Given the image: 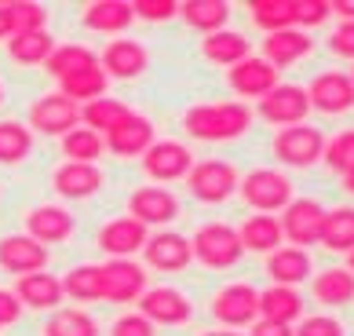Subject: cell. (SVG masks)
Returning <instances> with one entry per match:
<instances>
[{"mask_svg": "<svg viewBox=\"0 0 354 336\" xmlns=\"http://www.w3.org/2000/svg\"><path fill=\"white\" fill-rule=\"evenodd\" d=\"M183 128L201 143H230L252 128V110L245 102H198L183 113Z\"/></svg>", "mask_w": 354, "mask_h": 336, "instance_id": "cell-1", "label": "cell"}, {"mask_svg": "<svg viewBox=\"0 0 354 336\" xmlns=\"http://www.w3.org/2000/svg\"><path fill=\"white\" fill-rule=\"evenodd\" d=\"M190 249H194V260L212 267V270L238 267L245 260L241 234L230 223H205V227H198V234L190 238Z\"/></svg>", "mask_w": 354, "mask_h": 336, "instance_id": "cell-2", "label": "cell"}, {"mask_svg": "<svg viewBox=\"0 0 354 336\" xmlns=\"http://www.w3.org/2000/svg\"><path fill=\"white\" fill-rule=\"evenodd\" d=\"M238 194L245 198V205L252 212H281L288 201H292V179H288L285 172H278V168H252L245 179Z\"/></svg>", "mask_w": 354, "mask_h": 336, "instance_id": "cell-3", "label": "cell"}, {"mask_svg": "<svg viewBox=\"0 0 354 336\" xmlns=\"http://www.w3.org/2000/svg\"><path fill=\"white\" fill-rule=\"evenodd\" d=\"M187 187H190V194L198 201L219 205V201H227L230 194L241 187V176H238V168H234L230 161L208 158V161H194L190 176H187Z\"/></svg>", "mask_w": 354, "mask_h": 336, "instance_id": "cell-4", "label": "cell"}, {"mask_svg": "<svg viewBox=\"0 0 354 336\" xmlns=\"http://www.w3.org/2000/svg\"><path fill=\"white\" fill-rule=\"evenodd\" d=\"M212 315L223 329H248L259 318V289L248 281L223 286L212 300Z\"/></svg>", "mask_w": 354, "mask_h": 336, "instance_id": "cell-5", "label": "cell"}, {"mask_svg": "<svg viewBox=\"0 0 354 336\" xmlns=\"http://www.w3.org/2000/svg\"><path fill=\"white\" fill-rule=\"evenodd\" d=\"M325 153V136L310 124H292L274 136V158L288 168H310Z\"/></svg>", "mask_w": 354, "mask_h": 336, "instance_id": "cell-6", "label": "cell"}, {"mask_svg": "<svg viewBox=\"0 0 354 336\" xmlns=\"http://www.w3.org/2000/svg\"><path fill=\"white\" fill-rule=\"evenodd\" d=\"M325 212L314 198H292L281 209V230L288 245H299V249H310V245L322 241V227H325Z\"/></svg>", "mask_w": 354, "mask_h": 336, "instance_id": "cell-7", "label": "cell"}, {"mask_svg": "<svg viewBox=\"0 0 354 336\" xmlns=\"http://www.w3.org/2000/svg\"><path fill=\"white\" fill-rule=\"evenodd\" d=\"M81 124V106L73 99H66L62 92H48L33 102L30 110V128L37 136H70Z\"/></svg>", "mask_w": 354, "mask_h": 336, "instance_id": "cell-8", "label": "cell"}, {"mask_svg": "<svg viewBox=\"0 0 354 336\" xmlns=\"http://www.w3.org/2000/svg\"><path fill=\"white\" fill-rule=\"evenodd\" d=\"M194 168V153L187 143H176V139H153V147L142 153V172L157 183H176V179H187Z\"/></svg>", "mask_w": 354, "mask_h": 336, "instance_id": "cell-9", "label": "cell"}, {"mask_svg": "<svg viewBox=\"0 0 354 336\" xmlns=\"http://www.w3.org/2000/svg\"><path fill=\"white\" fill-rule=\"evenodd\" d=\"M307 113H310V95L299 84H278L274 92H267L259 99V118L267 124H278V128L307 124Z\"/></svg>", "mask_w": 354, "mask_h": 336, "instance_id": "cell-10", "label": "cell"}, {"mask_svg": "<svg viewBox=\"0 0 354 336\" xmlns=\"http://www.w3.org/2000/svg\"><path fill=\"white\" fill-rule=\"evenodd\" d=\"M142 256H147V267L161 270V274H179L194 263V249L190 238H183L179 230H157L142 245Z\"/></svg>", "mask_w": 354, "mask_h": 336, "instance_id": "cell-11", "label": "cell"}, {"mask_svg": "<svg viewBox=\"0 0 354 336\" xmlns=\"http://www.w3.org/2000/svg\"><path fill=\"white\" fill-rule=\"evenodd\" d=\"M128 216L139 219L142 227H165L179 216V201H176V194L161 183L139 187V190H132V198H128Z\"/></svg>", "mask_w": 354, "mask_h": 336, "instance_id": "cell-12", "label": "cell"}, {"mask_svg": "<svg viewBox=\"0 0 354 336\" xmlns=\"http://www.w3.org/2000/svg\"><path fill=\"white\" fill-rule=\"evenodd\" d=\"M102 289H106L110 304H139V296L147 292V267L136 260H106Z\"/></svg>", "mask_w": 354, "mask_h": 336, "instance_id": "cell-13", "label": "cell"}, {"mask_svg": "<svg viewBox=\"0 0 354 336\" xmlns=\"http://www.w3.org/2000/svg\"><path fill=\"white\" fill-rule=\"evenodd\" d=\"M139 315H147L153 326H187L194 318V304L179 289L157 286L139 296Z\"/></svg>", "mask_w": 354, "mask_h": 336, "instance_id": "cell-14", "label": "cell"}, {"mask_svg": "<svg viewBox=\"0 0 354 336\" xmlns=\"http://www.w3.org/2000/svg\"><path fill=\"white\" fill-rule=\"evenodd\" d=\"M147 227L132 216H117L110 223H102L99 230V249L106 252V260H132L136 252H142L147 245Z\"/></svg>", "mask_w": 354, "mask_h": 336, "instance_id": "cell-15", "label": "cell"}, {"mask_svg": "<svg viewBox=\"0 0 354 336\" xmlns=\"http://www.w3.org/2000/svg\"><path fill=\"white\" fill-rule=\"evenodd\" d=\"M48 245H41L37 238L30 234H8L0 238V270H8V274H33V270H44L48 267Z\"/></svg>", "mask_w": 354, "mask_h": 336, "instance_id": "cell-16", "label": "cell"}, {"mask_svg": "<svg viewBox=\"0 0 354 336\" xmlns=\"http://www.w3.org/2000/svg\"><path fill=\"white\" fill-rule=\"evenodd\" d=\"M102 139H106V150L117 153V158H142V153L153 147V121L132 110L124 121H117Z\"/></svg>", "mask_w": 354, "mask_h": 336, "instance_id": "cell-17", "label": "cell"}, {"mask_svg": "<svg viewBox=\"0 0 354 336\" xmlns=\"http://www.w3.org/2000/svg\"><path fill=\"white\" fill-rule=\"evenodd\" d=\"M99 66L102 73L117 77V81H136L139 73H147L150 66V55H147V48H142L139 41H132V37H117V41L106 44V51L99 55Z\"/></svg>", "mask_w": 354, "mask_h": 336, "instance_id": "cell-18", "label": "cell"}, {"mask_svg": "<svg viewBox=\"0 0 354 336\" xmlns=\"http://www.w3.org/2000/svg\"><path fill=\"white\" fill-rule=\"evenodd\" d=\"M307 95H310V110L344 113L354 106V81H351V73L329 70V73H318L307 84Z\"/></svg>", "mask_w": 354, "mask_h": 336, "instance_id": "cell-19", "label": "cell"}, {"mask_svg": "<svg viewBox=\"0 0 354 336\" xmlns=\"http://www.w3.org/2000/svg\"><path fill=\"white\" fill-rule=\"evenodd\" d=\"M227 81L234 88V95H241V99H263L267 92H274V88L281 84L278 70H274L267 59H259V55H248L245 62L230 66Z\"/></svg>", "mask_w": 354, "mask_h": 336, "instance_id": "cell-20", "label": "cell"}, {"mask_svg": "<svg viewBox=\"0 0 354 336\" xmlns=\"http://www.w3.org/2000/svg\"><path fill=\"white\" fill-rule=\"evenodd\" d=\"M314 274V260L307 249H299V245H281V249H274L267 256V278L274 281V286H292L299 289L304 281H310Z\"/></svg>", "mask_w": 354, "mask_h": 336, "instance_id": "cell-21", "label": "cell"}, {"mask_svg": "<svg viewBox=\"0 0 354 336\" xmlns=\"http://www.w3.org/2000/svg\"><path fill=\"white\" fill-rule=\"evenodd\" d=\"M22 307H33V311H55V307L66 300V289H62V278L48 274V270H33V274H22L15 281V289Z\"/></svg>", "mask_w": 354, "mask_h": 336, "instance_id": "cell-22", "label": "cell"}, {"mask_svg": "<svg viewBox=\"0 0 354 336\" xmlns=\"http://www.w3.org/2000/svg\"><path fill=\"white\" fill-rule=\"evenodd\" d=\"M51 187H55L59 198H70V201H84V198H95L102 190V172L99 165H59V172L51 176Z\"/></svg>", "mask_w": 354, "mask_h": 336, "instance_id": "cell-23", "label": "cell"}, {"mask_svg": "<svg viewBox=\"0 0 354 336\" xmlns=\"http://www.w3.org/2000/svg\"><path fill=\"white\" fill-rule=\"evenodd\" d=\"M26 234L41 245H59L73 234V216L62 205H37L33 212H26Z\"/></svg>", "mask_w": 354, "mask_h": 336, "instance_id": "cell-24", "label": "cell"}, {"mask_svg": "<svg viewBox=\"0 0 354 336\" xmlns=\"http://www.w3.org/2000/svg\"><path fill=\"white\" fill-rule=\"evenodd\" d=\"M136 22V4L132 0H91L84 8V26L95 33H124Z\"/></svg>", "mask_w": 354, "mask_h": 336, "instance_id": "cell-25", "label": "cell"}, {"mask_svg": "<svg viewBox=\"0 0 354 336\" xmlns=\"http://www.w3.org/2000/svg\"><path fill=\"white\" fill-rule=\"evenodd\" d=\"M241 234V245L245 252H259V256H270L274 249H281L285 245V230H281V219L270 216V212H252L245 219V223L238 227Z\"/></svg>", "mask_w": 354, "mask_h": 336, "instance_id": "cell-26", "label": "cell"}, {"mask_svg": "<svg viewBox=\"0 0 354 336\" xmlns=\"http://www.w3.org/2000/svg\"><path fill=\"white\" fill-rule=\"evenodd\" d=\"M310 51H314V41H310V33H304V30L267 33V41H263V59L270 62L274 70L292 66V62H304Z\"/></svg>", "mask_w": 354, "mask_h": 336, "instance_id": "cell-27", "label": "cell"}, {"mask_svg": "<svg viewBox=\"0 0 354 336\" xmlns=\"http://www.w3.org/2000/svg\"><path fill=\"white\" fill-rule=\"evenodd\" d=\"M179 19L187 22L190 30L212 37L219 30H227L230 4H227V0H183V4H179Z\"/></svg>", "mask_w": 354, "mask_h": 336, "instance_id": "cell-28", "label": "cell"}, {"mask_svg": "<svg viewBox=\"0 0 354 336\" xmlns=\"http://www.w3.org/2000/svg\"><path fill=\"white\" fill-rule=\"evenodd\" d=\"M201 55L208 62H216V66H238V62H245L248 55H252V44H248V37L238 33V30H219L212 37H205L201 41Z\"/></svg>", "mask_w": 354, "mask_h": 336, "instance_id": "cell-29", "label": "cell"}, {"mask_svg": "<svg viewBox=\"0 0 354 336\" xmlns=\"http://www.w3.org/2000/svg\"><path fill=\"white\" fill-rule=\"evenodd\" d=\"M259 318L270 321H285V326H296L304 318V296L292 286H270L259 292Z\"/></svg>", "mask_w": 354, "mask_h": 336, "instance_id": "cell-30", "label": "cell"}, {"mask_svg": "<svg viewBox=\"0 0 354 336\" xmlns=\"http://www.w3.org/2000/svg\"><path fill=\"white\" fill-rule=\"evenodd\" d=\"M55 48L59 44L48 30H33V33H15L11 37L8 55H11V62H19V66H44Z\"/></svg>", "mask_w": 354, "mask_h": 336, "instance_id": "cell-31", "label": "cell"}, {"mask_svg": "<svg viewBox=\"0 0 354 336\" xmlns=\"http://www.w3.org/2000/svg\"><path fill=\"white\" fill-rule=\"evenodd\" d=\"M62 289H66V300H73V304H99V300H106V289H102V263L73 267L70 274L62 278Z\"/></svg>", "mask_w": 354, "mask_h": 336, "instance_id": "cell-32", "label": "cell"}, {"mask_svg": "<svg viewBox=\"0 0 354 336\" xmlns=\"http://www.w3.org/2000/svg\"><path fill=\"white\" fill-rule=\"evenodd\" d=\"M310 289H314V296H318V304H325V307H347V304H354V274L347 267L322 270V274L310 281Z\"/></svg>", "mask_w": 354, "mask_h": 336, "instance_id": "cell-33", "label": "cell"}, {"mask_svg": "<svg viewBox=\"0 0 354 336\" xmlns=\"http://www.w3.org/2000/svg\"><path fill=\"white\" fill-rule=\"evenodd\" d=\"M99 66V55L84 44H59L55 51H51V59L44 62V70L55 77V81H66V77L81 73V70H91Z\"/></svg>", "mask_w": 354, "mask_h": 336, "instance_id": "cell-34", "label": "cell"}, {"mask_svg": "<svg viewBox=\"0 0 354 336\" xmlns=\"http://www.w3.org/2000/svg\"><path fill=\"white\" fill-rule=\"evenodd\" d=\"M59 84H62L59 92L66 99H73L77 106H88V102H95V99L106 95L110 77L102 73V66H91V70H81V73H73V77H66V81H59Z\"/></svg>", "mask_w": 354, "mask_h": 336, "instance_id": "cell-35", "label": "cell"}, {"mask_svg": "<svg viewBox=\"0 0 354 336\" xmlns=\"http://www.w3.org/2000/svg\"><path fill=\"white\" fill-rule=\"evenodd\" d=\"M322 245L333 252H354V209L339 205V209L325 212V227H322Z\"/></svg>", "mask_w": 354, "mask_h": 336, "instance_id": "cell-36", "label": "cell"}, {"mask_svg": "<svg viewBox=\"0 0 354 336\" xmlns=\"http://www.w3.org/2000/svg\"><path fill=\"white\" fill-rule=\"evenodd\" d=\"M33 128L22 121H0V165H22L33 153Z\"/></svg>", "mask_w": 354, "mask_h": 336, "instance_id": "cell-37", "label": "cell"}, {"mask_svg": "<svg viewBox=\"0 0 354 336\" xmlns=\"http://www.w3.org/2000/svg\"><path fill=\"white\" fill-rule=\"evenodd\" d=\"M128 113H132V106H128V102L102 95V99H95V102H88V106H81V124L91 128V132H99V136H106L117 121L128 118Z\"/></svg>", "mask_w": 354, "mask_h": 336, "instance_id": "cell-38", "label": "cell"}, {"mask_svg": "<svg viewBox=\"0 0 354 336\" xmlns=\"http://www.w3.org/2000/svg\"><path fill=\"white\" fill-rule=\"evenodd\" d=\"M62 153H66V161L95 165L102 153H106V139L99 132H91V128H84V124H77L70 136H62Z\"/></svg>", "mask_w": 354, "mask_h": 336, "instance_id": "cell-39", "label": "cell"}, {"mask_svg": "<svg viewBox=\"0 0 354 336\" xmlns=\"http://www.w3.org/2000/svg\"><path fill=\"white\" fill-rule=\"evenodd\" d=\"M248 15H252V22H256L263 33L296 30V19H292V0H252Z\"/></svg>", "mask_w": 354, "mask_h": 336, "instance_id": "cell-40", "label": "cell"}, {"mask_svg": "<svg viewBox=\"0 0 354 336\" xmlns=\"http://www.w3.org/2000/svg\"><path fill=\"white\" fill-rule=\"evenodd\" d=\"M44 336H99V321L88 311H55L44 321Z\"/></svg>", "mask_w": 354, "mask_h": 336, "instance_id": "cell-41", "label": "cell"}, {"mask_svg": "<svg viewBox=\"0 0 354 336\" xmlns=\"http://www.w3.org/2000/svg\"><path fill=\"white\" fill-rule=\"evenodd\" d=\"M322 161L333 168V172L347 176L354 168V128H347V132H336L333 139H325V153Z\"/></svg>", "mask_w": 354, "mask_h": 336, "instance_id": "cell-42", "label": "cell"}, {"mask_svg": "<svg viewBox=\"0 0 354 336\" xmlns=\"http://www.w3.org/2000/svg\"><path fill=\"white\" fill-rule=\"evenodd\" d=\"M292 19L296 30H310V26H322L333 19V0H292Z\"/></svg>", "mask_w": 354, "mask_h": 336, "instance_id": "cell-43", "label": "cell"}, {"mask_svg": "<svg viewBox=\"0 0 354 336\" xmlns=\"http://www.w3.org/2000/svg\"><path fill=\"white\" fill-rule=\"evenodd\" d=\"M11 11H15V26L19 33H33V30H48V11L33 0H11Z\"/></svg>", "mask_w": 354, "mask_h": 336, "instance_id": "cell-44", "label": "cell"}, {"mask_svg": "<svg viewBox=\"0 0 354 336\" xmlns=\"http://www.w3.org/2000/svg\"><path fill=\"white\" fill-rule=\"evenodd\" d=\"M296 336H347L344 333V321L333 318V315H307L296 321Z\"/></svg>", "mask_w": 354, "mask_h": 336, "instance_id": "cell-45", "label": "cell"}, {"mask_svg": "<svg viewBox=\"0 0 354 336\" xmlns=\"http://www.w3.org/2000/svg\"><path fill=\"white\" fill-rule=\"evenodd\" d=\"M179 15L176 0H136V19L142 22H168Z\"/></svg>", "mask_w": 354, "mask_h": 336, "instance_id": "cell-46", "label": "cell"}, {"mask_svg": "<svg viewBox=\"0 0 354 336\" xmlns=\"http://www.w3.org/2000/svg\"><path fill=\"white\" fill-rule=\"evenodd\" d=\"M110 336H153V321H150L147 315H139V311L121 315V318L113 321Z\"/></svg>", "mask_w": 354, "mask_h": 336, "instance_id": "cell-47", "label": "cell"}, {"mask_svg": "<svg viewBox=\"0 0 354 336\" xmlns=\"http://www.w3.org/2000/svg\"><path fill=\"white\" fill-rule=\"evenodd\" d=\"M329 51L339 59H354V22H339L329 33Z\"/></svg>", "mask_w": 354, "mask_h": 336, "instance_id": "cell-48", "label": "cell"}, {"mask_svg": "<svg viewBox=\"0 0 354 336\" xmlns=\"http://www.w3.org/2000/svg\"><path fill=\"white\" fill-rule=\"evenodd\" d=\"M22 311H26V307L19 304V296L11 289H0V329L15 326V321L22 318Z\"/></svg>", "mask_w": 354, "mask_h": 336, "instance_id": "cell-49", "label": "cell"}, {"mask_svg": "<svg viewBox=\"0 0 354 336\" xmlns=\"http://www.w3.org/2000/svg\"><path fill=\"white\" fill-rule=\"evenodd\" d=\"M248 336H296V333H292V326H285V321L256 318L252 326H248Z\"/></svg>", "mask_w": 354, "mask_h": 336, "instance_id": "cell-50", "label": "cell"}, {"mask_svg": "<svg viewBox=\"0 0 354 336\" xmlns=\"http://www.w3.org/2000/svg\"><path fill=\"white\" fill-rule=\"evenodd\" d=\"M19 33V26H15V11H11V0H0V41H11V37Z\"/></svg>", "mask_w": 354, "mask_h": 336, "instance_id": "cell-51", "label": "cell"}, {"mask_svg": "<svg viewBox=\"0 0 354 336\" xmlns=\"http://www.w3.org/2000/svg\"><path fill=\"white\" fill-rule=\"evenodd\" d=\"M333 15L339 22H354V0H333Z\"/></svg>", "mask_w": 354, "mask_h": 336, "instance_id": "cell-52", "label": "cell"}, {"mask_svg": "<svg viewBox=\"0 0 354 336\" xmlns=\"http://www.w3.org/2000/svg\"><path fill=\"white\" fill-rule=\"evenodd\" d=\"M201 336H248L241 329H212V333H201Z\"/></svg>", "mask_w": 354, "mask_h": 336, "instance_id": "cell-53", "label": "cell"}, {"mask_svg": "<svg viewBox=\"0 0 354 336\" xmlns=\"http://www.w3.org/2000/svg\"><path fill=\"white\" fill-rule=\"evenodd\" d=\"M344 187H347V194H354V168H351V172L344 176Z\"/></svg>", "mask_w": 354, "mask_h": 336, "instance_id": "cell-54", "label": "cell"}, {"mask_svg": "<svg viewBox=\"0 0 354 336\" xmlns=\"http://www.w3.org/2000/svg\"><path fill=\"white\" fill-rule=\"evenodd\" d=\"M347 270H351V274H354V252H347Z\"/></svg>", "mask_w": 354, "mask_h": 336, "instance_id": "cell-55", "label": "cell"}, {"mask_svg": "<svg viewBox=\"0 0 354 336\" xmlns=\"http://www.w3.org/2000/svg\"><path fill=\"white\" fill-rule=\"evenodd\" d=\"M0 102H4V84H0Z\"/></svg>", "mask_w": 354, "mask_h": 336, "instance_id": "cell-56", "label": "cell"}, {"mask_svg": "<svg viewBox=\"0 0 354 336\" xmlns=\"http://www.w3.org/2000/svg\"><path fill=\"white\" fill-rule=\"evenodd\" d=\"M351 81H354V70H351Z\"/></svg>", "mask_w": 354, "mask_h": 336, "instance_id": "cell-57", "label": "cell"}]
</instances>
